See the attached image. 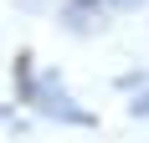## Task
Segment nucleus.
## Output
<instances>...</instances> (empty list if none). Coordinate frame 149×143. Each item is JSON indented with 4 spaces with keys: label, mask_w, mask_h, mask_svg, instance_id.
<instances>
[{
    "label": "nucleus",
    "mask_w": 149,
    "mask_h": 143,
    "mask_svg": "<svg viewBox=\"0 0 149 143\" xmlns=\"http://www.w3.org/2000/svg\"><path fill=\"white\" fill-rule=\"evenodd\" d=\"M36 107H41L46 118H57V123H72V128H98V113H88V107H77V102L67 97L62 72H46V77H41V97H36Z\"/></svg>",
    "instance_id": "f257e3e1"
},
{
    "label": "nucleus",
    "mask_w": 149,
    "mask_h": 143,
    "mask_svg": "<svg viewBox=\"0 0 149 143\" xmlns=\"http://www.w3.org/2000/svg\"><path fill=\"white\" fill-rule=\"evenodd\" d=\"M31 67H36V61H31V51L21 46V51H15V61H10V77H15V97H21V102H36V97H41V77H36Z\"/></svg>",
    "instance_id": "f03ea898"
},
{
    "label": "nucleus",
    "mask_w": 149,
    "mask_h": 143,
    "mask_svg": "<svg viewBox=\"0 0 149 143\" xmlns=\"http://www.w3.org/2000/svg\"><path fill=\"white\" fill-rule=\"evenodd\" d=\"M57 21H62L67 31H77V36H88V31H93V15H88V10H77V5H62Z\"/></svg>",
    "instance_id": "7ed1b4c3"
},
{
    "label": "nucleus",
    "mask_w": 149,
    "mask_h": 143,
    "mask_svg": "<svg viewBox=\"0 0 149 143\" xmlns=\"http://www.w3.org/2000/svg\"><path fill=\"white\" fill-rule=\"evenodd\" d=\"M113 87H118V92H149V72H123V77H113Z\"/></svg>",
    "instance_id": "20e7f679"
},
{
    "label": "nucleus",
    "mask_w": 149,
    "mask_h": 143,
    "mask_svg": "<svg viewBox=\"0 0 149 143\" xmlns=\"http://www.w3.org/2000/svg\"><path fill=\"white\" fill-rule=\"evenodd\" d=\"M108 10H118V15H134V10H144V0H108Z\"/></svg>",
    "instance_id": "39448f33"
},
{
    "label": "nucleus",
    "mask_w": 149,
    "mask_h": 143,
    "mask_svg": "<svg viewBox=\"0 0 149 143\" xmlns=\"http://www.w3.org/2000/svg\"><path fill=\"white\" fill-rule=\"evenodd\" d=\"M129 118H149V92H139V97L129 102Z\"/></svg>",
    "instance_id": "423d86ee"
},
{
    "label": "nucleus",
    "mask_w": 149,
    "mask_h": 143,
    "mask_svg": "<svg viewBox=\"0 0 149 143\" xmlns=\"http://www.w3.org/2000/svg\"><path fill=\"white\" fill-rule=\"evenodd\" d=\"M67 5H77V10H88V15H98V10L108 5V0H67Z\"/></svg>",
    "instance_id": "0eeeda50"
}]
</instances>
